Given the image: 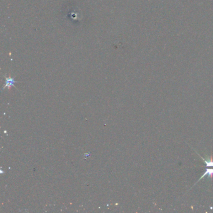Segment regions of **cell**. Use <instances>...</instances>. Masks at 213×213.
Returning <instances> with one entry per match:
<instances>
[{
	"mask_svg": "<svg viewBox=\"0 0 213 213\" xmlns=\"http://www.w3.org/2000/svg\"><path fill=\"white\" fill-rule=\"evenodd\" d=\"M206 176H208V177L210 178L211 179H213V167L212 168H209V167H206V169L205 172V173H203V174L201 176V178L198 180V181L196 182V183H195V184H197V183H198L199 181H200L201 179H204V178L206 177ZM195 184H194V185H195Z\"/></svg>",
	"mask_w": 213,
	"mask_h": 213,
	"instance_id": "1",
	"label": "cell"
},
{
	"mask_svg": "<svg viewBox=\"0 0 213 213\" xmlns=\"http://www.w3.org/2000/svg\"><path fill=\"white\" fill-rule=\"evenodd\" d=\"M197 154L199 155V156L201 157V160L205 162V164H206V167H209V168H213V157H211L210 159H205L203 157H202L198 152H196Z\"/></svg>",
	"mask_w": 213,
	"mask_h": 213,
	"instance_id": "2",
	"label": "cell"
}]
</instances>
